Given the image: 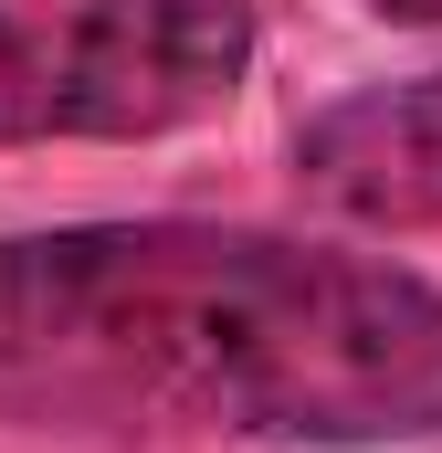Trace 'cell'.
I'll use <instances>...</instances> for the list:
<instances>
[{"label": "cell", "instance_id": "obj_1", "mask_svg": "<svg viewBox=\"0 0 442 453\" xmlns=\"http://www.w3.org/2000/svg\"><path fill=\"white\" fill-rule=\"evenodd\" d=\"M0 422L64 443H432L442 285L253 222L0 232Z\"/></svg>", "mask_w": 442, "mask_h": 453}, {"label": "cell", "instance_id": "obj_2", "mask_svg": "<svg viewBox=\"0 0 442 453\" xmlns=\"http://www.w3.org/2000/svg\"><path fill=\"white\" fill-rule=\"evenodd\" d=\"M253 0H0V148L169 137L242 96Z\"/></svg>", "mask_w": 442, "mask_h": 453}, {"label": "cell", "instance_id": "obj_3", "mask_svg": "<svg viewBox=\"0 0 442 453\" xmlns=\"http://www.w3.org/2000/svg\"><path fill=\"white\" fill-rule=\"evenodd\" d=\"M295 190L379 232L442 222V74L316 106L295 127Z\"/></svg>", "mask_w": 442, "mask_h": 453}, {"label": "cell", "instance_id": "obj_4", "mask_svg": "<svg viewBox=\"0 0 442 453\" xmlns=\"http://www.w3.org/2000/svg\"><path fill=\"white\" fill-rule=\"evenodd\" d=\"M379 21H442V0H369Z\"/></svg>", "mask_w": 442, "mask_h": 453}]
</instances>
